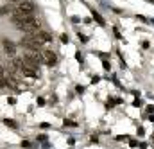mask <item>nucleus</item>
<instances>
[{
	"instance_id": "nucleus-12",
	"label": "nucleus",
	"mask_w": 154,
	"mask_h": 149,
	"mask_svg": "<svg viewBox=\"0 0 154 149\" xmlns=\"http://www.w3.org/2000/svg\"><path fill=\"white\" fill-rule=\"evenodd\" d=\"M5 124H7V126H11V128H14V129L18 128V124H16V122H13V120H9V119L5 120Z\"/></svg>"
},
{
	"instance_id": "nucleus-8",
	"label": "nucleus",
	"mask_w": 154,
	"mask_h": 149,
	"mask_svg": "<svg viewBox=\"0 0 154 149\" xmlns=\"http://www.w3.org/2000/svg\"><path fill=\"white\" fill-rule=\"evenodd\" d=\"M20 70H22V74L25 75V77H31V79H36V77H38V72H36L34 68H31V67H27V65H23V63H22V68H20Z\"/></svg>"
},
{
	"instance_id": "nucleus-16",
	"label": "nucleus",
	"mask_w": 154,
	"mask_h": 149,
	"mask_svg": "<svg viewBox=\"0 0 154 149\" xmlns=\"http://www.w3.org/2000/svg\"><path fill=\"white\" fill-rule=\"evenodd\" d=\"M7 2H18V0H7Z\"/></svg>"
},
{
	"instance_id": "nucleus-4",
	"label": "nucleus",
	"mask_w": 154,
	"mask_h": 149,
	"mask_svg": "<svg viewBox=\"0 0 154 149\" xmlns=\"http://www.w3.org/2000/svg\"><path fill=\"white\" fill-rule=\"evenodd\" d=\"M39 61H41V56L39 54H23V59H22L23 65H27V67H31L34 70H38Z\"/></svg>"
},
{
	"instance_id": "nucleus-13",
	"label": "nucleus",
	"mask_w": 154,
	"mask_h": 149,
	"mask_svg": "<svg viewBox=\"0 0 154 149\" xmlns=\"http://www.w3.org/2000/svg\"><path fill=\"white\" fill-rule=\"evenodd\" d=\"M143 133H145L143 128H138V137H143Z\"/></svg>"
},
{
	"instance_id": "nucleus-7",
	"label": "nucleus",
	"mask_w": 154,
	"mask_h": 149,
	"mask_svg": "<svg viewBox=\"0 0 154 149\" xmlns=\"http://www.w3.org/2000/svg\"><path fill=\"white\" fill-rule=\"evenodd\" d=\"M2 45H4V50L9 54V56H14L16 54V45L9 40H2Z\"/></svg>"
},
{
	"instance_id": "nucleus-5",
	"label": "nucleus",
	"mask_w": 154,
	"mask_h": 149,
	"mask_svg": "<svg viewBox=\"0 0 154 149\" xmlns=\"http://www.w3.org/2000/svg\"><path fill=\"white\" fill-rule=\"evenodd\" d=\"M34 40L38 41V43H48V41H52V34L50 33H47V31H36V33H31Z\"/></svg>"
},
{
	"instance_id": "nucleus-9",
	"label": "nucleus",
	"mask_w": 154,
	"mask_h": 149,
	"mask_svg": "<svg viewBox=\"0 0 154 149\" xmlns=\"http://www.w3.org/2000/svg\"><path fill=\"white\" fill-rule=\"evenodd\" d=\"M0 86H7V74L4 67H0Z\"/></svg>"
},
{
	"instance_id": "nucleus-2",
	"label": "nucleus",
	"mask_w": 154,
	"mask_h": 149,
	"mask_svg": "<svg viewBox=\"0 0 154 149\" xmlns=\"http://www.w3.org/2000/svg\"><path fill=\"white\" fill-rule=\"evenodd\" d=\"M36 13V5L32 2H20L18 5H14V11L13 14H18V16H34Z\"/></svg>"
},
{
	"instance_id": "nucleus-17",
	"label": "nucleus",
	"mask_w": 154,
	"mask_h": 149,
	"mask_svg": "<svg viewBox=\"0 0 154 149\" xmlns=\"http://www.w3.org/2000/svg\"><path fill=\"white\" fill-rule=\"evenodd\" d=\"M147 2H154V0H147Z\"/></svg>"
},
{
	"instance_id": "nucleus-6",
	"label": "nucleus",
	"mask_w": 154,
	"mask_h": 149,
	"mask_svg": "<svg viewBox=\"0 0 154 149\" xmlns=\"http://www.w3.org/2000/svg\"><path fill=\"white\" fill-rule=\"evenodd\" d=\"M43 52V61L47 63V65H50V67H54L56 63H57V56L52 52V50H48V49H45V50H41Z\"/></svg>"
},
{
	"instance_id": "nucleus-3",
	"label": "nucleus",
	"mask_w": 154,
	"mask_h": 149,
	"mask_svg": "<svg viewBox=\"0 0 154 149\" xmlns=\"http://www.w3.org/2000/svg\"><path fill=\"white\" fill-rule=\"evenodd\" d=\"M20 45L23 47V49H27V50H31V52H36L39 54L41 52V43H38L32 34H25V36L20 40Z\"/></svg>"
},
{
	"instance_id": "nucleus-15",
	"label": "nucleus",
	"mask_w": 154,
	"mask_h": 149,
	"mask_svg": "<svg viewBox=\"0 0 154 149\" xmlns=\"http://www.w3.org/2000/svg\"><path fill=\"white\" fill-rule=\"evenodd\" d=\"M38 138H39V140H41V142H47V137H45V135H39Z\"/></svg>"
},
{
	"instance_id": "nucleus-14",
	"label": "nucleus",
	"mask_w": 154,
	"mask_h": 149,
	"mask_svg": "<svg viewBox=\"0 0 154 149\" xmlns=\"http://www.w3.org/2000/svg\"><path fill=\"white\" fill-rule=\"evenodd\" d=\"M129 146H131V147H136V146H138V142H136V140H131V142H129Z\"/></svg>"
},
{
	"instance_id": "nucleus-11",
	"label": "nucleus",
	"mask_w": 154,
	"mask_h": 149,
	"mask_svg": "<svg viewBox=\"0 0 154 149\" xmlns=\"http://www.w3.org/2000/svg\"><path fill=\"white\" fill-rule=\"evenodd\" d=\"M93 18H95V20H97L100 25H104V20H102V16H100L99 13H95V11H93Z\"/></svg>"
},
{
	"instance_id": "nucleus-1",
	"label": "nucleus",
	"mask_w": 154,
	"mask_h": 149,
	"mask_svg": "<svg viewBox=\"0 0 154 149\" xmlns=\"http://www.w3.org/2000/svg\"><path fill=\"white\" fill-rule=\"evenodd\" d=\"M11 24H13L16 29L23 31V33H27V34L39 31V25H41L39 18H36V16H18V14H13V16H11Z\"/></svg>"
},
{
	"instance_id": "nucleus-10",
	"label": "nucleus",
	"mask_w": 154,
	"mask_h": 149,
	"mask_svg": "<svg viewBox=\"0 0 154 149\" xmlns=\"http://www.w3.org/2000/svg\"><path fill=\"white\" fill-rule=\"evenodd\" d=\"M14 11V5H4V7H0V14H9V13H13Z\"/></svg>"
}]
</instances>
